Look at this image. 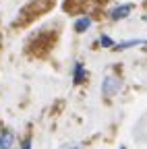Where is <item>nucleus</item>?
I'll use <instances>...</instances> for the list:
<instances>
[{
	"label": "nucleus",
	"instance_id": "f257e3e1",
	"mask_svg": "<svg viewBox=\"0 0 147 149\" xmlns=\"http://www.w3.org/2000/svg\"><path fill=\"white\" fill-rule=\"evenodd\" d=\"M118 89H120V81H118V79H114V77H106V79H104V83H102L104 95L112 97V95H116Z\"/></svg>",
	"mask_w": 147,
	"mask_h": 149
},
{
	"label": "nucleus",
	"instance_id": "f03ea898",
	"mask_svg": "<svg viewBox=\"0 0 147 149\" xmlns=\"http://www.w3.org/2000/svg\"><path fill=\"white\" fill-rule=\"evenodd\" d=\"M133 10V4H120L116 8H112V13H110V19L112 21H120V19H126L128 15H131Z\"/></svg>",
	"mask_w": 147,
	"mask_h": 149
},
{
	"label": "nucleus",
	"instance_id": "7ed1b4c3",
	"mask_svg": "<svg viewBox=\"0 0 147 149\" xmlns=\"http://www.w3.org/2000/svg\"><path fill=\"white\" fill-rule=\"evenodd\" d=\"M91 23H93V19H91L89 15L79 17L77 21H75V31H77V33H83V31H87V29L91 27Z\"/></svg>",
	"mask_w": 147,
	"mask_h": 149
},
{
	"label": "nucleus",
	"instance_id": "20e7f679",
	"mask_svg": "<svg viewBox=\"0 0 147 149\" xmlns=\"http://www.w3.org/2000/svg\"><path fill=\"white\" fill-rule=\"evenodd\" d=\"M72 77H75V83H77V85L85 81L87 70H85V66H83L81 62H77V64H75V68H72Z\"/></svg>",
	"mask_w": 147,
	"mask_h": 149
},
{
	"label": "nucleus",
	"instance_id": "39448f33",
	"mask_svg": "<svg viewBox=\"0 0 147 149\" xmlns=\"http://www.w3.org/2000/svg\"><path fill=\"white\" fill-rule=\"evenodd\" d=\"M13 143H15V135L10 130H4V133L0 135V149H10Z\"/></svg>",
	"mask_w": 147,
	"mask_h": 149
},
{
	"label": "nucleus",
	"instance_id": "423d86ee",
	"mask_svg": "<svg viewBox=\"0 0 147 149\" xmlns=\"http://www.w3.org/2000/svg\"><path fill=\"white\" fill-rule=\"evenodd\" d=\"M100 44H104L106 48H114V42H112V40H110V37H108V35H102V37H100Z\"/></svg>",
	"mask_w": 147,
	"mask_h": 149
},
{
	"label": "nucleus",
	"instance_id": "0eeeda50",
	"mask_svg": "<svg viewBox=\"0 0 147 149\" xmlns=\"http://www.w3.org/2000/svg\"><path fill=\"white\" fill-rule=\"evenodd\" d=\"M21 149H31V139H29V137L23 141V147H21Z\"/></svg>",
	"mask_w": 147,
	"mask_h": 149
},
{
	"label": "nucleus",
	"instance_id": "6e6552de",
	"mask_svg": "<svg viewBox=\"0 0 147 149\" xmlns=\"http://www.w3.org/2000/svg\"><path fill=\"white\" fill-rule=\"evenodd\" d=\"M143 19H145V21H147V15H145V17H143Z\"/></svg>",
	"mask_w": 147,
	"mask_h": 149
}]
</instances>
